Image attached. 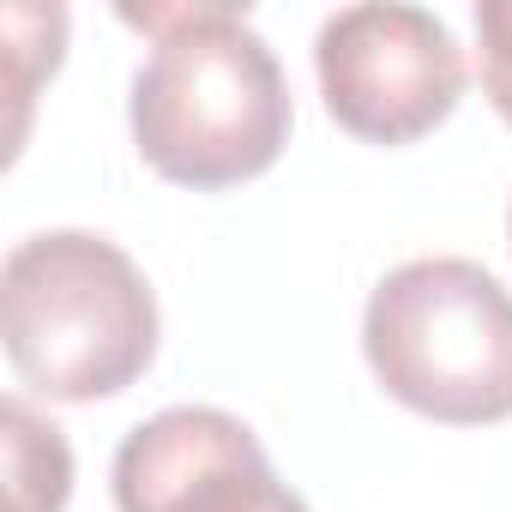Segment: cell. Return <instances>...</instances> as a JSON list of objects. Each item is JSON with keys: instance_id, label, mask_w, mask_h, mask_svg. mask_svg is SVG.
<instances>
[{"instance_id": "obj_8", "label": "cell", "mask_w": 512, "mask_h": 512, "mask_svg": "<svg viewBox=\"0 0 512 512\" xmlns=\"http://www.w3.org/2000/svg\"><path fill=\"white\" fill-rule=\"evenodd\" d=\"M506 235H512V217H506Z\"/></svg>"}, {"instance_id": "obj_7", "label": "cell", "mask_w": 512, "mask_h": 512, "mask_svg": "<svg viewBox=\"0 0 512 512\" xmlns=\"http://www.w3.org/2000/svg\"><path fill=\"white\" fill-rule=\"evenodd\" d=\"M476 55H482L488 103L512 127V0H482L476 7Z\"/></svg>"}, {"instance_id": "obj_4", "label": "cell", "mask_w": 512, "mask_h": 512, "mask_svg": "<svg viewBox=\"0 0 512 512\" xmlns=\"http://www.w3.org/2000/svg\"><path fill=\"white\" fill-rule=\"evenodd\" d=\"M314 73L332 121L368 145H416L464 97V49L428 7L368 0L314 37Z\"/></svg>"}, {"instance_id": "obj_2", "label": "cell", "mask_w": 512, "mask_h": 512, "mask_svg": "<svg viewBox=\"0 0 512 512\" xmlns=\"http://www.w3.org/2000/svg\"><path fill=\"white\" fill-rule=\"evenodd\" d=\"M0 338L31 392L55 404L115 398L157 356V296L115 241L43 229L0 266Z\"/></svg>"}, {"instance_id": "obj_1", "label": "cell", "mask_w": 512, "mask_h": 512, "mask_svg": "<svg viewBox=\"0 0 512 512\" xmlns=\"http://www.w3.org/2000/svg\"><path fill=\"white\" fill-rule=\"evenodd\" d=\"M121 19L151 37L133 73V145L163 181L217 193L284 157L290 85L241 7H121Z\"/></svg>"}, {"instance_id": "obj_3", "label": "cell", "mask_w": 512, "mask_h": 512, "mask_svg": "<svg viewBox=\"0 0 512 512\" xmlns=\"http://www.w3.org/2000/svg\"><path fill=\"white\" fill-rule=\"evenodd\" d=\"M362 356L404 410L482 428L512 416V290L476 260H410L362 308Z\"/></svg>"}, {"instance_id": "obj_5", "label": "cell", "mask_w": 512, "mask_h": 512, "mask_svg": "<svg viewBox=\"0 0 512 512\" xmlns=\"http://www.w3.org/2000/svg\"><path fill=\"white\" fill-rule=\"evenodd\" d=\"M121 512H308L278 482L253 428L211 404H175L139 422L115 452Z\"/></svg>"}, {"instance_id": "obj_6", "label": "cell", "mask_w": 512, "mask_h": 512, "mask_svg": "<svg viewBox=\"0 0 512 512\" xmlns=\"http://www.w3.org/2000/svg\"><path fill=\"white\" fill-rule=\"evenodd\" d=\"M0 440H7V488L13 512H61L73 494V452L55 422H43L25 398L0 404Z\"/></svg>"}]
</instances>
